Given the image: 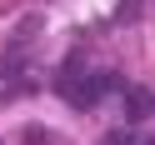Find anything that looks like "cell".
Wrapping results in <instances>:
<instances>
[{"label": "cell", "instance_id": "8992f818", "mask_svg": "<svg viewBox=\"0 0 155 145\" xmlns=\"http://www.w3.org/2000/svg\"><path fill=\"white\" fill-rule=\"evenodd\" d=\"M140 145H155V140H140Z\"/></svg>", "mask_w": 155, "mask_h": 145}, {"label": "cell", "instance_id": "3957f363", "mask_svg": "<svg viewBox=\"0 0 155 145\" xmlns=\"http://www.w3.org/2000/svg\"><path fill=\"white\" fill-rule=\"evenodd\" d=\"M35 35H40V15H25V20L15 25V35H10V40H15V45H25V40H35Z\"/></svg>", "mask_w": 155, "mask_h": 145}, {"label": "cell", "instance_id": "6da1fadb", "mask_svg": "<svg viewBox=\"0 0 155 145\" xmlns=\"http://www.w3.org/2000/svg\"><path fill=\"white\" fill-rule=\"evenodd\" d=\"M105 90H115V75H90V80H75L70 85V100L75 105H95Z\"/></svg>", "mask_w": 155, "mask_h": 145}, {"label": "cell", "instance_id": "7a4b0ae2", "mask_svg": "<svg viewBox=\"0 0 155 145\" xmlns=\"http://www.w3.org/2000/svg\"><path fill=\"white\" fill-rule=\"evenodd\" d=\"M150 115H155L150 90H125V120H150Z\"/></svg>", "mask_w": 155, "mask_h": 145}, {"label": "cell", "instance_id": "277c9868", "mask_svg": "<svg viewBox=\"0 0 155 145\" xmlns=\"http://www.w3.org/2000/svg\"><path fill=\"white\" fill-rule=\"evenodd\" d=\"M20 145H50V130H40V125H35V130L20 135Z\"/></svg>", "mask_w": 155, "mask_h": 145}, {"label": "cell", "instance_id": "5b68a950", "mask_svg": "<svg viewBox=\"0 0 155 145\" xmlns=\"http://www.w3.org/2000/svg\"><path fill=\"white\" fill-rule=\"evenodd\" d=\"M100 145H135V135H130V130H110Z\"/></svg>", "mask_w": 155, "mask_h": 145}]
</instances>
